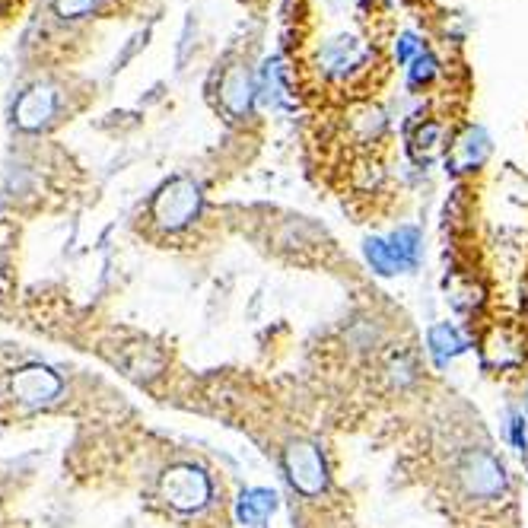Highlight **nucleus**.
<instances>
[{
    "instance_id": "1",
    "label": "nucleus",
    "mask_w": 528,
    "mask_h": 528,
    "mask_svg": "<svg viewBox=\"0 0 528 528\" xmlns=\"http://www.w3.org/2000/svg\"><path fill=\"white\" fill-rule=\"evenodd\" d=\"M153 223L166 233H179L188 223H195L201 214V188L191 179H172L160 188V195L153 198Z\"/></svg>"
},
{
    "instance_id": "2",
    "label": "nucleus",
    "mask_w": 528,
    "mask_h": 528,
    "mask_svg": "<svg viewBox=\"0 0 528 528\" xmlns=\"http://www.w3.org/2000/svg\"><path fill=\"white\" fill-rule=\"evenodd\" d=\"M160 494L172 509H179V513H198V509L210 503L214 487H210V478L201 468L172 465L160 481Z\"/></svg>"
},
{
    "instance_id": "7",
    "label": "nucleus",
    "mask_w": 528,
    "mask_h": 528,
    "mask_svg": "<svg viewBox=\"0 0 528 528\" xmlns=\"http://www.w3.org/2000/svg\"><path fill=\"white\" fill-rule=\"evenodd\" d=\"M220 102H223V109L230 112L233 118H245L252 112L255 83H252L249 74H245V67H230V70H226V77L220 83Z\"/></svg>"
},
{
    "instance_id": "4",
    "label": "nucleus",
    "mask_w": 528,
    "mask_h": 528,
    "mask_svg": "<svg viewBox=\"0 0 528 528\" xmlns=\"http://www.w3.org/2000/svg\"><path fill=\"white\" fill-rule=\"evenodd\" d=\"M459 481L465 487V494L474 500H497L506 494V471L497 462V455H490L484 449L465 452V459L459 465Z\"/></svg>"
},
{
    "instance_id": "14",
    "label": "nucleus",
    "mask_w": 528,
    "mask_h": 528,
    "mask_svg": "<svg viewBox=\"0 0 528 528\" xmlns=\"http://www.w3.org/2000/svg\"><path fill=\"white\" fill-rule=\"evenodd\" d=\"M439 137H443V131H439L436 125H424L417 131V140H414V150H417V160L430 163L433 156L443 150V144H439Z\"/></svg>"
},
{
    "instance_id": "18",
    "label": "nucleus",
    "mask_w": 528,
    "mask_h": 528,
    "mask_svg": "<svg viewBox=\"0 0 528 528\" xmlns=\"http://www.w3.org/2000/svg\"><path fill=\"white\" fill-rule=\"evenodd\" d=\"M23 7H26V0H0V29H4Z\"/></svg>"
},
{
    "instance_id": "17",
    "label": "nucleus",
    "mask_w": 528,
    "mask_h": 528,
    "mask_svg": "<svg viewBox=\"0 0 528 528\" xmlns=\"http://www.w3.org/2000/svg\"><path fill=\"white\" fill-rule=\"evenodd\" d=\"M433 77V58H427V55H420L417 61H414V70H411V80L414 83H424V80H430Z\"/></svg>"
},
{
    "instance_id": "13",
    "label": "nucleus",
    "mask_w": 528,
    "mask_h": 528,
    "mask_svg": "<svg viewBox=\"0 0 528 528\" xmlns=\"http://www.w3.org/2000/svg\"><path fill=\"white\" fill-rule=\"evenodd\" d=\"M363 255H366L369 268H373L376 274H382V277H392V274H398V268H395V258H392V252H389V242H385V239H366V245H363Z\"/></svg>"
},
{
    "instance_id": "12",
    "label": "nucleus",
    "mask_w": 528,
    "mask_h": 528,
    "mask_svg": "<svg viewBox=\"0 0 528 528\" xmlns=\"http://www.w3.org/2000/svg\"><path fill=\"white\" fill-rule=\"evenodd\" d=\"M484 360L487 366H497V369H509V366H519L522 363V350L516 341H509L506 331H494L484 344Z\"/></svg>"
},
{
    "instance_id": "11",
    "label": "nucleus",
    "mask_w": 528,
    "mask_h": 528,
    "mask_svg": "<svg viewBox=\"0 0 528 528\" xmlns=\"http://www.w3.org/2000/svg\"><path fill=\"white\" fill-rule=\"evenodd\" d=\"M484 156H487V137H484V131L468 128L465 137L452 150V163H455V169H459V172H465V169L481 166Z\"/></svg>"
},
{
    "instance_id": "16",
    "label": "nucleus",
    "mask_w": 528,
    "mask_h": 528,
    "mask_svg": "<svg viewBox=\"0 0 528 528\" xmlns=\"http://www.w3.org/2000/svg\"><path fill=\"white\" fill-rule=\"evenodd\" d=\"M509 439H513L516 452L528 449V430H525V414H513L509 417Z\"/></svg>"
},
{
    "instance_id": "6",
    "label": "nucleus",
    "mask_w": 528,
    "mask_h": 528,
    "mask_svg": "<svg viewBox=\"0 0 528 528\" xmlns=\"http://www.w3.org/2000/svg\"><path fill=\"white\" fill-rule=\"evenodd\" d=\"M55 105H58V99L48 86H32V90H26L20 99H16L13 121L23 131H39L42 125H48L51 115H55Z\"/></svg>"
},
{
    "instance_id": "8",
    "label": "nucleus",
    "mask_w": 528,
    "mask_h": 528,
    "mask_svg": "<svg viewBox=\"0 0 528 528\" xmlns=\"http://www.w3.org/2000/svg\"><path fill=\"white\" fill-rule=\"evenodd\" d=\"M277 509V494L268 487H249L242 490V497L236 500V519L249 528H261L274 516Z\"/></svg>"
},
{
    "instance_id": "15",
    "label": "nucleus",
    "mask_w": 528,
    "mask_h": 528,
    "mask_svg": "<svg viewBox=\"0 0 528 528\" xmlns=\"http://www.w3.org/2000/svg\"><path fill=\"white\" fill-rule=\"evenodd\" d=\"M96 7V0H55V10L64 20H77V16H86Z\"/></svg>"
},
{
    "instance_id": "10",
    "label": "nucleus",
    "mask_w": 528,
    "mask_h": 528,
    "mask_svg": "<svg viewBox=\"0 0 528 528\" xmlns=\"http://www.w3.org/2000/svg\"><path fill=\"white\" fill-rule=\"evenodd\" d=\"M385 242H389V252L395 258L398 274L414 271L420 264V249H424V245H420V233L414 230V226H401V230H395Z\"/></svg>"
},
{
    "instance_id": "5",
    "label": "nucleus",
    "mask_w": 528,
    "mask_h": 528,
    "mask_svg": "<svg viewBox=\"0 0 528 528\" xmlns=\"http://www.w3.org/2000/svg\"><path fill=\"white\" fill-rule=\"evenodd\" d=\"M13 398L23 404H48L61 395V379L45 366H26L10 382Z\"/></svg>"
},
{
    "instance_id": "3",
    "label": "nucleus",
    "mask_w": 528,
    "mask_h": 528,
    "mask_svg": "<svg viewBox=\"0 0 528 528\" xmlns=\"http://www.w3.org/2000/svg\"><path fill=\"white\" fill-rule=\"evenodd\" d=\"M284 471L303 497H319L328 487V468L322 459V449L315 443H306V439H293L284 449Z\"/></svg>"
},
{
    "instance_id": "19",
    "label": "nucleus",
    "mask_w": 528,
    "mask_h": 528,
    "mask_svg": "<svg viewBox=\"0 0 528 528\" xmlns=\"http://www.w3.org/2000/svg\"><path fill=\"white\" fill-rule=\"evenodd\" d=\"M414 51H417V42H414V39H404V42L398 45V58H401V61H408V58L414 55Z\"/></svg>"
},
{
    "instance_id": "9",
    "label": "nucleus",
    "mask_w": 528,
    "mask_h": 528,
    "mask_svg": "<svg viewBox=\"0 0 528 528\" xmlns=\"http://www.w3.org/2000/svg\"><path fill=\"white\" fill-rule=\"evenodd\" d=\"M468 341L459 334V328L449 325V322H439L430 328V354H433V363L439 369H446L455 357L465 354Z\"/></svg>"
}]
</instances>
